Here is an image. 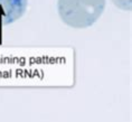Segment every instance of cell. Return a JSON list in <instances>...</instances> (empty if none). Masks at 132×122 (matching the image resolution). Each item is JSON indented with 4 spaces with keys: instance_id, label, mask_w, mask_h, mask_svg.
<instances>
[{
    "instance_id": "obj_2",
    "label": "cell",
    "mask_w": 132,
    "mask_h": 122,
    "mask_svg": "<svg viewBox=\"0 0 132 122\" xmlns=\"http://www.w3.org/2000/svg\"><path fill=\"white\" fill-rule=\"evenodd\" d=\"M28 0H0V26L17 21L26 12Z\"/></svg>"
},
{
    "instance_id": "obj_1",
    "label": "cell",
    "mask_w": 132,
    "mask_h": 122,
    "mask_svg": "<svg viewBox=\"0 0 132 122\" xmlns=\"http://www.w3.org/2000/svg\"><path fill=\"white\" fill-rule=\"evenodd\" d=\"M105 0H58L57 10L61 19L70 27H91L105 9Z\"/></svg>"
},
{
    "instance_id": "obj_3",
    "label": "cell",
    "mask_w": 132,
    "mask_h": 122,
    "mask_svg": "<svg viewBox=\"0 0 132 122\" xmlns=\"http://www.w3.org/2000/svg\"><path fill=\"white\" fill-rule=\"evenodd\" d=\"M113 2L124 10H131V0H113Z\"/></svg>"
}]
</instances>
